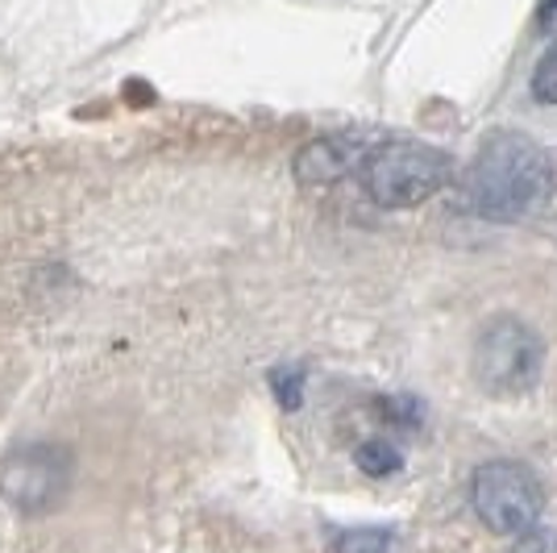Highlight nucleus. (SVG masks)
<instances>
[{
  "label": "nucleus",
  "instance_id": "nucleus-1",
  "mask_svg": "<svg viewBox=\"0 0 557 553\" xmlns=\"http://www.w3.org/2000/svg\"><path fill=\"white\" fill-rule=\"evenodd\" d=\"M549 192H554V162L533 138L491 134L479 142L466 175V196L479 217H487L495 225L524 221L549 200Z\"/></svg>",
  "mask_w": 557,
  "mask_h": 553
},
{
  "label": "nucleus",
  "instance_id": "nucleus-2",
  "mask_svg": "<svg viewBox=\"0 0 557 553\" xmlns=\"http://www.w3.org/2000/svg\"><path fill=\"white\" fill-rule=\"evenodd\" d=\"M358 184L379 208H417L433 200L445 184H449V159L437 146L412 138H387L379 146L362 150L358 162Z\"/></svg>",
  "mask_w": 557,
  "mask_h": 553
},
{
  "label": "nucleus",
  "instance_id": "nucleus-3",
  "mask_svg": "<svg viewBox=\"0 0 557 553\" xmlns=\"http://www.w3.org/2000/svg\"><path fill=\"white\" fill-rule=\"evenodd\" d=\"M470 507L495 537H520L541 525L545 487L524 462H483L470 475Z\"/></svg>",
  "mask_w": 557,
  "mask_h": 553
},
{
  "label": "nucleus",
  "instance_id": "nucleus-4",
  "mask_svg": "<svg viewBox=\"0 0 557 553\" xmlns=\"http://www.w3.org/2000/svg\"><path fill=\"white\" fill-rule=\"evenodd\" d=\"M545 370V342L533 324L495 317L474 342V379L487 395H524Z\"/></svg>",
  "mask_w": 557,
  "mask_h": 553
},
{
  "label": "nucleus",
  "instance_id": "nucleus-5",
  "mask_svg": "<svg viewBox=\"0 0 557 553\" xmlns=\"http://www.w3.org/2000/svg\"><path fill=\"white\" fill-rule=\"evenodd\" d=\"M71 458L59 445H22L0 458V500L17 516H50L67 500Z\"/></svg>",
  "mask_w": 557,
  "mask_h": 553
},
{
  "label": "nucleus",
  "instance_id": "nucleus-6",
  "mask_svg": "<svg viewBox=\"0 0 557 553\" xmlns=\"http://www.w3.org/2000/svg\"><path fill=\"white\" fill-rule=\"evenodd\" d=\"M362 142L349 138V134H333V138L308 142L300 155H296V180L304 187H333L342 184L346 175L358 171L362 162Z\"/></svg>",
  "mask_w": 557,
  "mask_h": 553
},
{
  "label": "nucleus",
  "instance_id": "nucleus-7",
  "mask_svg": "<svg viewBox=\"0 0 557 553\" xmlns=\"http://www.w3.org/2000/svg\"><path fill=\"white\" fill-rule=\"evenodd\" d=\"M354 462H358V470H362V475H371V479H387V475H399V466H404V454L395 450L392 441L367 438V441H358V450H354Z\"/></svg>",
  "mask_w": 557,
  "mask_h": 553
},
{
  "label": "nucleus",
  "instance_id": "nucleus-8",
  "mask_svg": "<svg viewBox=\"0 0 557 553\" xmlns=\"http://www.w3.org/2000/svg\"><path fill=\"white\" fill-rule=\"evenodd\" d=\"M333 553H395L392 529H342L333 532Z\"/></svg>",
  "mask_w": 557,
  "mask_h": 553
},
{
  "label": "nucleus",
  "instance_id": "nucleus-9",
  "mask_svg": "<svg viewBox=\"0 0 557 553\" xmlns=\"http://www.w3.org/2000/svg\"><path fill=\"white\" fill-rule=\"evenodd\" d=\"M533 96L541 105H557V42L545 54L533 71Z\"/></svg>",
  "mask_w": 557,
  "mask_h": 553
},
{
  "label": "nucleus",
  "instance_id": "nucleus-10",
  "mask_svg": "<svg viewBox=\"0 0 557 553\" xmlns=\"http://www.w3.org/2000/svg\"><path fill=\"white\" fill-rule=\"evenodd\" d=\"M511 553H557V529H529L516 537Z\"/></svg>",
  "mask_w": 557,
  "mask_h": 553
},
{
  "label": "nucleus",
  "instance_id": "nucleus-11",
  "mask_svg": "<svg viewBox=\"0 0 557 553\" xmlns=\"http://www.w3.org/2000/svg\"><path fill=\"white\" fill-rule=\"evenodd\" d=\"M387 413H392V425L395 429H417L420 420V404L417 400H408V395H399V400H387Z\"/></svg>",
  "mask_w": 557,
  "mask_h": 553
},
{
  "label": "nucleus",
  "instance_id": "nucleus-12",
  "mask_svg": "<svg viewBox=\"0 0 557 553\" xmlns=\"http://www.w3.org/2000/svg\"><path fill=\"white\" fill-rule=\"evenodd\" d=\"M275 395L283 400V408H296L300 404V374H275Z\"/></svg>",
  "mask_w": 557,
  "mask_h": 553
}]
</instances>
